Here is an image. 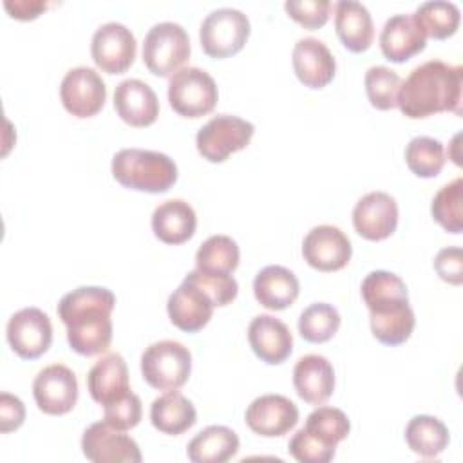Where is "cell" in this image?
<instances>
[{
	"mask_svg": "<svg viewBox=\"0 0 463 463\" xmlns=\"http://www.w3.org/2000/svg\"><path fill=\"white\" fill-rule=\"evenodd\" d=\"M114 306V293L101 286H80L61 297L58 317L67 327V342L74 353L94 356L110 347Z\"/></svg>",
	"mask_w": 463,
	"mask_h": 463,
	"instance_id": "obj_1",
	"label": "cell"
},
{
	"mask_svg": "<svg viewBox=\"0 0 463 463\" xmlns=\"http://www.w3.org/2000/svg\"><path fill=\"white\" fill-rule=\"evenodd\" d=\"M463 67L441 60H429L411 71L402 81L396 105L411 119L438 112L461 114Z\"/></svg>",
	"mask_w": 463,
	"mask_h": 463,
	"instance_id": "obj_2",
	"label": "cell"
},
{
	"mask_svg": "<svg viewBox=\"0 0 463 463\" xmlns=\"http://www.w3.org/2000/svg\"><path fill=\"white\" fill-rule=\"evenodd\" d=\"M114 179L130 190L163 194L177 181V165L163 152L121 148L112 157Z\"/></svg>",
	"mask_w": 463,
	"mask_h": 463,
	"instance_id": "obj_3",
	"label": "cell"
},
{
	"mask_svg": "<svg viewBox=\"0 0 463 463\" xmlns=\"http://www.w3.org/2000/svg\"><path fill=\"white\" fill-rule=\"evenodd\" d=\"M192 371V353L177 340L150 344L141 354V374L145 382L159 391L183 387Z\"/></svg>",
	"mask_w": 463,
	"mask_h": 463,
	"instance_id": "obj_4",
	"label": "cell"
},
{
	"mask_svg": "<svg viewBox=\"0 0 463 463\" xmlns=\"http://www.w3.org/2000/svg\"><path fill=\"white\" fill-rule=\"evenodd\" d=\"M188 58L190 38L181 24L159 22L145 34L143 63L152 74L166 78L183 69Z\"/></svg>",
	"mask_w": 463,
	"mask_h": 463,
	"instance_id": "obj_5",
	"label": "cell"
},
{
	"mask_svg": "<svg viewBox=\"0 0 463 463\" xmlns=\"http://www.w3.org/2000/svg\"><path fill=\"white\" fill-rule=\"evenodd\" d=\"M219 99L215 80L199 67H183L170 76L168 101L183 118H201L210 114Z\"/></svg>",
	"mask_w": 463,
	"mask_h": 463,
	"instance_id": "obj_6",
	"label": "cell"
},
{
	"mask_svg": "<svg viewBox=\"0 0 463 463\" xmlns=\"http://www.w3.org/2000/svg\"><path fill=\"white\" fill-rule=\"evenodd\" d=\"M250 36V18L235 7H219L204 16L199 29L203 51L212 58L237 54Z\"/></svg>",
	"mask_w": 463,
	"mask_h": 463,
	"instance_id": "obj_7",
	"label": "cell"
},
{
	"mask_svg": "<svg viewBox=\"0 0 463 463\" xmlns=\"http://www.w3.org/2000/svg\"><path fill=\"white\" fill-rule=\"evenodd\" d=\"M253 123L230 114L213 116L206 121L197 136V152L210 163H222L230 154L246 148L253 137Z\"/></svg>",
	"mask_w": 463,
	"mask_h": 463,
	"instance_id": "obj_8",
	"label": "cell"
},
{
	"mask_svg": "<svg viewBox=\"0 0 463 463\" xmlns=\"http://www.w3.org/2000/svg\"><path fill=\"white\" fill-rule=\"evenodd\" d=\"M63 109L76 118L96 116L107 99L103 78L92 67H74L65 72L60 85Z\"/></svg>",
	"mask_w": 463,
	"mask_h": 463,
	"instance_id": "obj_9",
	"label": "cell"
},
{
	"mask_svg": "<svg viewBox=\"0 0 463 463\" xmlns=\"http://www.w3.org/2000/svg\"><path fill=\"white\" fill-rule=\"evenodd\" d=\"M137 43L132 31L119 22L99 25L90 42V54L98 69L109 74L125 72L136 58Z\"/></svg>",
	"mask_w": 463,
	"mask_h": 463,
	"instance_id": "obj_10",
	"label": "cell"
},
{
	"mask_svg": "<svg viewBox=\"0 0 463 463\" xmlns=\"http://www.w3.org/2000/svg\"><path fill=\"white\" fill-rule=\"evenodd\" d=\"M5 336L11 349L25 360H34L42 356L52 342V326L47 317L38 307H24L11 315Z\"/></svg>",
	"mask_w": 463,
	"mask_h": 463,
	"instance_id": "obj_11",
	"label": "cell"
},
{
	"mask_svg": "<svg viewBox=\"0 0 463 463\" xmlns=\"http://www.w3.org/2000/svg\"><path fill=\"white\" fill-rule=\"evenodd\" d=\"M33 396L38 409L51 416H61L78 402L76 374L63 364L43 367L33 382Z\"/></svg>",
	"mask_w": 463,
	"mask_h": 463,
	"instance_id": "obj_12",
	"label": "cell"
},
{
	"mask_svg": "<svg viewBox=\"0 0 463 463\" xmlns=\"http://www.w3.org/2000/svg\"><path fill=\"white\" fill-rule=\"evenodd\" d=\"M81 450L89 461L94 463H139L141 452L137 443L114 429L107 421L89 425L81 436Z\"/></svg>",
	"mask_w": 463,
	"mask_h": 463,
	"instance_id": "obj_13",
	"label": "cell"
},
{
	"mask_svg": "<svg viewBox=\"0 0 463 463\" xmlns=\"http://www.w3.org/2000/svg\"><path fill=\"white\" fill-rule=\"evenodd\" d=\"M304 260L318 271H338L351 260L349 237L333 224H320L307 232L302 242Z\"/></svg>",
	"mask_w": 463,
	"mask_h": 463,
	"instance_id": "obj_14",
	"label": "cell"
},
{
	"mask_svg": "<svg viewBox=\"0 0 463 463\" xmlns=\"http://www.w3.org/2000/svg\"><path fill=\"white\" fill-rule=\"evenodd\" d=\"M353 224L360 237L383 241L398 226V204L387 192H369L353 208Z\"/></svg>",
	"mask_w": 463,
	"mask_h": 463,
	"instance_id": "obj_15",
	"label": "cell"
},
{
	"mask_svg": "<svg viewBox=\"0 0 463 463\" xmlns=\"http://www.w3.org/2000/svg\"><path fill=\"white\" fill-rule=\"evenodd\" d=\"M244 420L255 434L279 438L298 423V409L282 394H262L248 405Z\"/></svg>",
	"mask_w": 463,
	"mask_h": 463,
	"instance_id": "obj_16",
	"label": "cell"
},
{
	"mask_svg": "<svg viewBox=\"0 0 463 463\" xmlns=\"http://www.w3.org/2000/svg\"><path fill=\"white\" fill-rule=\"evenodd\" d=\"M213 307L215 304L208 293L188 279H183L166 302L170 322L186 333L201 331L210 322Z\"/></svg>",
	"mask_w": 463,
	"mask_h": 463,
	"instance_id": "obj_17",
	"label": "cell"
},
{
	"mask_svg": "<svg viewBox=\"0 0 463 463\" xmlns=\"http://www.w3.org/2000/svg\"><path fill=\"white\" fill-rule=\"evenodd\" d=\"M248 342L257 358L269 365L282 364L293 351L289 327L273 315H257L248 326Z\"/></svg>",
	"mask_w": 463,
	"mask_h": 463,
	"instance_id": "obj_18",
	"label": "cell"
},
{
	"mask_svg": "<svg viewBox=\"0 0 463 463\" xmlns=\"http://www.w3.org/2000/svg\"><path fill=\"white\" fill-rule=\"evenodd\" d=\"M297 78L309 89L326 87L336 72V61L329 47L313 36L300 38L291 54Z\"/></svg>",
	"mask_w": 463,
	"mask_h": 463,
	"instance_id": "obj_19",
	"label": "cell"
},
{
	"mask_svg": "<svg viewBox=\"0 0 463 463\" xmlns=\"http://www.w3.org/2000/svg\"><path fill=\"white\" fill-rule=\"evenodd\" d=\"M114 109L127 125L148 127L159 116V99L148 83L128 78L119 81L114 90Z\"/></svg>",
	"mask_w": 463,
	"mask_h": 463,
	"instance_id": "obj_20",
	"label": "cell"
},
{
	"mask_svg": "<svg viewBox=\"0 0 463 463\" xmlns=\"http://www.w3.org/2000/svg\"><path fill=\"white\" fill-rule=\"evenodd\" d=\"M380 49L389 61L403 63L421 52L427 38L416 25L412 14H392L385 20L380 31Z\"/></svg>",
	"mask_w": 463,
	"mask_h": 463,
	"instance_id": "obj_21",
	"label": "cell"
},
{
	"mask_svg": "<svg viewBox=\"0 0 463 463\" xmlns=\"http://www.w3.org/2000/svg\"><path fill=\"white\" fill-rule=\"evenodd\" d=\"M297 394L311 405H322L335 391V369L322 354H304L293 367Z\"/></svg>",
	"mask_w": 463,
	"mask_h": 463,
	"instance_id": "obj_22",
	"label": "cell"
},
{
	"mask_svg": "<svg viewBox=\"0 0 463 463\" xmlns=\"http://www.w3.org/2000/svg\"><path fill=\"white\" fill-rule=\"evenodd\" d=\"M90 398L101 405H109L130 392L128 367L119 353L101 356L87 374Z\"/></svg>",
	"mask_w": 463,
	"mask_h": 463,
	"instance_id": "obj_23",
	"label": "cell"
},
{
	"mask_svg": "<svg viewBox=\"0 0 463 463\" xmlns=\"http://www.w3.org/2000/svg\"><path fill=\"white\" fill-rule=\"evenodd\" d=\"M335 29L351 52H364L374 38V25L369 9L356 0H340L335 5Z\"/></svg>",
	"mask_w": 463,
	"mask_h": 463,
	"instance_id": "obj_24",
	"label": "cell"
},
{
	"mask_svg": "<svg viewBox=\"0 0 463 463\" xmlns=\"http://www.w3.org/2000/svg\"><path fill=\"white\" fill-rule=\"evenodd\" d=\"M253 293L260 306L271 311H280L289 307L297 300L300 293V284L291 269L273 264L262 268L255 275Z\"/></svg>",
	"mask_w": 463,
	"mask_h": 463,
	"instance_id": "obj_25",
	"label": "cell"
},
{
	"mask_svg": "<svg viewBox=\"0 0 463 463\" xmlns=\"http://www.w3.org/2000/svg\"><path fill=\"white\" fill-rule=\"evenodd\" d=\"M197 228L194 208L183 199H168L152 213V232L165 244L186 242Z\"/></svg>",
	"mask_w": 463,
	"mask_h": 463,
	"instance_id": "obj_26",
	"label": "cell"
},
{
	"mask_svg": "<svg viewBox=\"0 0 463 463\" xmlns=\"http://www.w3.org/2000/svg\"><path fill=\"white\" fill-rule=\"evenodd\" d=\"M150 421L154 429L168 436H179L197 421L194 403L175 391H166L150 405Z\"/></svg>",
	"mask_w": 463,
	"mask_h": 463,
	"instance_id": "obj_27",
	"label": "cell"
},
{
	"mask_svg": "<svg viewBox=\"0 0 463 463\" xmlns=\"http://www.w3.org/2000/svg\"><path fill=\"white\" fill-rule=\"evenodd\" d=\"M237 452L239 436L224 425H208L186 447V456L192 463H226Z\"/></svg>",
	"mask_w": 463,
	"mask_h": 463,
	"instance_id": "obj_28",
	"label": "cell"
},
{
	"mask_svg": "<svg viewBox=\"0 0 463 463\" xmlns=\"http://www.w3.org/2000/svg\"><path fill=\"white\" fill-rule=\"evenodd\" d=\"M360 291L369 313H383L409 304L405 282L396 273L385 269H376L365 275Z\"/></svg>",
	"mask_w": 463,
	"mask_h": 463,
	"instance_id": "obj_29",
	"label": "cell"
},
{
	"mask_svg": "<svg viewBox=\"0 0 463 463\" xmlns=\"http://www.w3.org/2000/svg\"><path fill=\"white\" fill-rule=\"evenodd\" d=\"M450 434L447 425L436 416H412L405 427V441L409 449L421 458H436L449 445Z\"/></svg>",
	"mask_w": 463,
	"mask_h": 463,
	"instance_id": "obj_30",
	"label": "cell"
},
{
	"mask_svg": "<svg viewBox=\"0 0 463 463\" xmlns=\"http://www.w3.org/2000/svg\"><path fill=\"white\" fill-rule=\"evenodd\" d=\"M412 18L425 34V38L445 40L458 31L461 14L459 7L454 2L430 0L420 4L412 13Z\"/></svg>",
	"mask_w": 463,
	"mask_h": 463,
	"instance_id": "obj_31",
	"label": "cell"
},
{
	"mask_svg": "<svg viewBox=\"0 0 463 463\" xmlns=\"http://www.w3.org/2000/svg\"><path fill=\"white\" fill-rule=\"evenodd\" d=\"M373 336L385 345H400L412 335L416 318L414 311L409 304L369 315Z\"/></svg>",
	"mask_w": 463,
	"mask_h": 463,
	"instance_id": "obj_32",
	"label": "cell"
},
{
	"mask_svg": "<svg viewBox=\"0 0 463 463\" xmlns=\"http://www.w3.org/2000/svg\"><path fill=\"white\" fill-rule=\"evenodd\" d=\"M239 246L228 235L208 237L195 253V266L203 271L232 273L239 266Z\"/></svg>",
	"mask_w": 463,
	"mask_h": 463,
	"instance_id": "obj_33",
	"label": "cell"
},
{
	"mask_svg": "<svg viewBox=\"0 0 463 463\" xmlns=\"http://www.w3.org/2000/svg\"><path fill=\"white\" fill-rule=\"evenodd\" d=\"M340 327V313L327 302H315L307 306L298 317V333L311 344L331 340Z\"/></svg>",
	"mask_w": 463,
	"mask_h": 463,
	"instance_id": "obj_34",
	"label": "cell"
},
{
	"mask_svg": "<svg viewBox=\"0 0 463 463\" xmlns=\"http://www.w3.org/2000/svg\"><path fill=\"white\" fill-rule=\"evenodd\" d=\"M405 163L418 177H436L445 165V148L439 139L418 136L405 146Z\"/></svg>",
	"mask_w": 463,
	"mask_h": 463,
	"instance_id": "obj_35",
	"label": "cell"
},
{
	"mask_svg": "<svg viewBox=\"0 0 463 463\" xmlns=\"http://www.w3.org/2000/svg\"><path fill=\"white\" fill-rule=\"evenodd\" d=\"M430 213L434 221L450 233H461L463 230V179L443 184L430 203Z\"/></svg>",
	"mask_w": 463,
	"mask_h": 463,
	"instance_id": "obj_36",
	"label": "cell"
},
{
	"mask_svg": "<svg viewBox=\"0 0 463 463\" xmlns=\"http://www.w3.org/2000/svg\"><path fill=\"white\" fill-rule=\"evenodd\" d=\"M304 429L318 441L336 449V445L347 438L351 430V421L344 411L322 405L307 416Z\"/></svg>",
	"mask_w": 463,
	"mask_h": 463,
	"instance_id": "obj_37",
	"label": "cell"
},
{
	"mask_svg": "<svg viewBox=\"0 0 463 463\" xmlns=\"http://www.w3.org/2000/svg\"><path fill=\"white\" fill-rule=\"evenodd\" d=\"M364 83L367 98L374 109L389 110L396 107V98L402 85L398 72L385 65H373L367 69Z\"/></svg>",
	"mask_w": 463,
	"mask_h": 463,
	"instance_id": "obj_38",
	"label": "cell"
},
{
	"mask_svg": "<svg viewBox=\"0 0 463 463\" xmlns=\"http://www.w3.org/2000/svg\"><path fill=\"white\" fill-rule=\"evenodd\" d=\"M184 279H188V280L195 282L199 288H203L208 293V297L213 300V304L219 307L233 302L239 293V284L232 273L203 271V269L195 268Z\"/></svg>",
	"mask_w": 463,
	"mask_h": 463,
	"instance_id": "obj_39",
	"label": "cell"
},
{
	"mask_svg": "<svg viewBox=\"0 0 463 463\" xmlns=\"http://www.w3.org/2000/svg\"><path fill=\"white\" fill-rule=\"evenodd\" d=\"M288 450L300 463H327L335 458L336 452L335 447L318 441L304 427L293 434Z\"/></svg>",
	"mask_w": 463,
	"mask_h": 463,
	"instance_id": "obj_40",
	"label": "cell"
},
{
	"mask_svg": "<svg viewBox=\"0 0 463 463\" xmlns=\"http://www.w3.org/2000/svg\"><path fill=\"white\" fill-rule=\"evenodd\" d=\"M141 400L132 391L116 402L103 405V421L119 430L134 429L141 421Z\"/></svg>",
	"mask_w": 463,
	"mask_h": 463,
	"instance_id": "obj_41",
	"label": "cell"
},
{
	"mask_svg": "<svg viewBox=\"0 0 463 463\" xmlns=\"http://www.w3.org/2000/svg\"><path fill=\"white\" fill-rule=\"evenodd\" d=\"M286 13L304 25L306 29H318L322 27L331 13L329 0H288L284 4Z\"/></svg>",
	"mask_w": 463,
	"mask_h": 463,
	"instance_id": "obj_42",
	"label": "cell"
},
{
	"mask_svg": "<svg viewBox=\"0 0 463 463\" xmlns=\"http://www.w3.org/2000/svg\"><path fill=\"white\" fill-rule=\"evenodd\" d=\"M436 273L449 284L459 286L463 282V253L461 248L450 246L438 251L434 257Z\"/></svg>",
	"mask_w": 463,
	"mask_h": 463,
	"instance_id": "obj_43",
	"label": "cell"
},
{
	"mask_svg": "<svg viewBox=\"0 0 463 463\" xmlns=\"http://www.w3.org/2000/svg\"><path fill=\"white\" fill-rule=\"evenodd\" d=\"M25 420V407L18 396L9 392L0 394V432L16 430Z\"/></svg>",
	"mask_w": 463,
	"mask_h": 463,
	"instance_id": "obj_44",
	"label": "cell"
},
{
	"mask_svg": "<svg viewBox=\"0 0 463 463\" xmlns=\"http://www.w3.org/2000/svg\"><path fill=\"white\" fill-rule=\"evenodd\" d=\"M4 7L16 20H33L40 16V13L45 11L49 4L43 0H5Z\"/></svg>",
	"mask_w": 463,
	"mask_h": 463,
	"instance_id": "obj_45",
	"label": "cell"
}]
</instances>
